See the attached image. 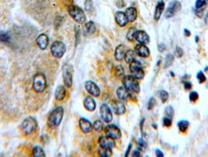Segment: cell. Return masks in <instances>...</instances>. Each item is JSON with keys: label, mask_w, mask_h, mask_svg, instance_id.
I'll return each mask as SVG.
<instances>
[{"label": "cell", "mask_w": 208, "mask_h": 157, "mask_svg": "<svg viewBox=\"0 0 208 157\" xmlns=\"http://www.w3.org/2000/svg\"><path fill=\"white\" fill-rule=\"evenodd\" d=\"M138 144H139V146H142V148H143V149H145L146 148V146H147V144H146V142L145 141H143L142 138H140V139H139L138 140Z\"/></svg>", "instance_id": "45"}, {"label": "cell", "mask_w": 208, "mask_h": 157, "mask_svg": "<svg viewBox=\"0 0 208 157\" xmlns=\"http://www.w3.org/2000/svg\"><path fill=\"white\" fill-rule=\"evenodd\" d=\"M98 143H99V146H102V148L109 149H112L113 148H115V146H116L115 140L110 138V137H108V136H101V137H99Z\"/></svg>", "instance_id": "13"}, {"label": "cell", "mask_w": 208, "mask_h": 157, "mask_svg": "<svg viewBox=\"0 0 208 157\" xmlns=\"http://www.w3.org/2000/svg\"><path fill=\"white\" fill-rule=\"evenodd\" d=\"M184 35L186 37H190L191 36V32L188 30V29H184Z\"/></svg>", "instance_id": "49"}, {"label": "cell", "mask_w": 208, "mask_h": 157, "mask_svg": "<svg viewBox=\"0 0 208 157\" xmlns=\"http://www.w3.org/2000/svg\"><path fill=\"white\" fill-rule=\"evenodd\" d=\"M125 14H126V17H127L128 21L133 22V21L136 20L137 16H138V13H137V10L134 7H129V8L126 9Z\"/></svg>", "instance_id": "23"}, {"label": "cell", "mask_w": 208, "mask_h": 157, "mask_svg": "<svg viewBox=\"0 0 208 157\" xmlns=\"http://www.w3.org/2000/svg\"><path fill=\"white\" fill-rule=\"evenodd\" d=\"M64 116V109L62 106H57L55 109H54L50 115L48 117L47 120V124L50 128H55L58 125H60L62 119Z\"/></svg>", "instance_id": "1"}, {"label": "cell", "mask_w": 208, "mask_h": 157, "mask_svg": "<svg viewBox=\"0 0 208 157\" xmlns=\"http://www.w3.org/2000/svg\"><path fill=\"white\" fill-rule=\"evenodd\" d=\"M63 78L65 85L67 87H71L72 85V72H71V67L69 65H66L63 67Z\"/></svg>", "instance_id": "9"}, {"label": "cell", "mask_w": 208, "mask_h": 157, "mask_svg": "<svg viewBox=\"0 0 208 157\" xmlns=\"http://www.w3.org/2000/svg\"><path fill=\"white\" fill-rule=\"evenodd\" d=\"M84 107L90 112L95 111L96 108V103L95 99H93L92 96H86L85 99H84Z\"/></svg>", "instance_id": "19"}, {"label": "cell", "mask_w": 208, "mask_h": 157, "mask_svg": "<svg viewBox=\"0 0 208 157\" xmlns=\"http://www.w3.org/2000/svg\"><path fill=\"white\" fill-rule=\"evenodd\" d=\"M159 96H160V99H161V101L163 102V103H165V102H167V100L169 99V94H168V92H166L164 90L160 91Z\"/></svg>", "instance_id": "37"}, {"label": "cell", "mask_w": 208, "mask_h": 157, "mask_svg": "<svg viewBox=\"0 0 208 157\" xmlns=\"http://www.w3.org/2000/svg\"><path fill=\"white\" fill-rule=\"evenodd\" d=\"M196 42H199V37H197V36L196 37Z\"/></svg>", "instance_id": "52"}, {"label": "cell", "mask_w": 208, "mask_h": 157, "mask_svg": "<svg viewBox=\"0 0 208 157\" xmlns=\"http://www.w3.org/2000/svg\"><path fill=\"white\" fill-rule=\"evenodd\" d=\"M199 97H200V96H199V94H197V92H191L190 93V95H189V99H190V101L191 102H196V101H197V99H199Z\"/></svg>", "instance_id": "38"}, {"label": "cell", "mask_w": 208, "mask_h": 157, "mask_svg": "<svg viewBox=\"0 0 208 157\" xmlns=\"http://www.w3.org/2000/svg\"><path fill=\"white\" fill-rule=\"evenodd\" d=\"M131 146H132V145H131V144H129V145H128V149H127V150H126V153H125V156H128V153H129V151H130V149H131Z\"/></svg>", "instance_id": "50"}, {"label": "cell", "mask_w": 208, "mask_h": 157, "mask_svg": "<svg viewBox=\"0 0 208 157\" xmlns=\"http://www.w3.org/2000/svg\"><path fill=\"white\" fill-rule=\"evenodd\" d=\"M37 128V121L33 117H27L21 124V130L25 135H30Z\"/></svg>", "instance_id": "4"}, {"label": "cell", "mask_w": 208, "mask_h": 157, "mask_svg": "<svg viewBox=\"0 0 208 157\" xmlns=\"http://www.w3.org/2000/svg\"><path fill=\"white\" fill-rule=\"evenodd\" d=\"M93 128L96 130V131H101L103 129V122L101 120H96L95 122H93Z\"/></svg>", "instance_id": "33"}, {"label": "cell", "mask_w": 208, "mask_h": 157, "mask_svg": "<svg viewBox=\"0 0 208 157\" xmlns=\"http://www.w3.org/2000/svg\"><path fill=\"white\" fill-rule=\"evenodd\" d=\"M96 24L93 23V21H89L85 24V26H84L83 29V34L84 36H92L93 33L96 32Z\"/></svg>", "instance_id": "20"}, {"label": "cell", "mask_w": 208, "mask_h": 157, "mask_svg": "<svg viewBox=\"0 0 208 157\" xmlns=\"http://www.w3.org/2000/svg\"><path fill=\"white\" fill-rule=\"evenodd\" d=\"M171 74H172V77H175V73H173L172 71L171 72Z\"/></svg>", "instance_id": "53"}, {"label": "cell", "mask_w": 208, "mask_h": 157, "mask_svg": "<svg viewBox=\"0 0 208 157\" xmlns=\"http://www.w3.org/2000/svg\"><path fill=\"white\" fill-rule=\"evenodd\" d=\"M105 134L106 136L110 137V138L117 140L120 139L121 137V131L120 130L118 126L114 125V124H109L105 127Z\"/></svg>", "instance_id": "8"}, {"label": "cell", "mask_w": 208, "mask_h": 157, "mask_svg": "<svg viewBox=\"0 0 208 157\" xmlns=\"http://www.w3.org/2000/svg\"><path fill=\"white\" fill-rule=\"evenodd\" d=\"M122 82H123V86L129 92L135 93V94H139L140 93L141 91L140 85H139L137 79L133 75H125L123 77Z\"/></svg>", "instance_id": "3"}, {"label": "cell", "mask_w": 208, "mask_h": 157, "mask_svg": "<svg viewBox=\"0 0 208 157\" xmlns=\"http://www.w3.org/2000/svg\"><path fill=\"white\" fill-rule=\"evenodd\" d=\"M158 50H159L160 52H163L166 50V46L165 45H163V43H160L159 46H158Z\"/></svg>", "instance_id": "47"}, {"label": "cell", "mask_w": 208, "mask_h": 157, "mask_svg": "<svg viewBox=\"0 0 208 157\" xmlns=\"http://www.w3.org/2000/svg\"><path fill=\"white\" fill-rule=\"evenodd\" d=\"M129 94H130L129 91H128L124 86L118 87L117 90V96L118 97V99H121V101L129 99Z\"/></svg>", "instance_id": "22"}, {"label": "cell", "mask_w": 208, "mask_h": 157, "mask_svg": "<svg viewBox=\"0 0 208 157\" xmlns=\"http://www.w3.org/2000/svg\"><path fill=\"white\" fill-rule=\"evenodd\" d=\"M205 71H208V66L205 67Z\"/></svg>", "instance_id": "54"}, {"label": "cell", "mask_w": 208, "mask_h": 157, "mask_svg": "<svg viewBox=\"0 0 208 157\" xmlns=\"http://www.w3.org/2000/svg\"><path fill=\"white\" fill-rule=\"evenodd\" d=\"M164 7H165L164 1H159L157 3L156 7H155V12H154V19L155 20H159L160 19L161 14H163V11H164Z\"/></svg>", "instance_id": "25"}, {"label": "cell", "mask_w": 208, "mask_h": 157, "mask_svg": "<svg viewBox=\"0 0 208 157\" xmlns=\"http://www.w3.org/2000/svg\"><path fill=\"white\" fill-rule=\"evenodd\" d=\"M37 45L39 46V47L41 48V49H46L48 46V37L46 35V34H41L38 38H37Z\"/></svg>", "instance_id": "21"}, {"label": "cell", "mask_w": 208, "mask_h": 157, "mask_svg": "<svg viewBox=\"0 0 208 157\" xmlns=\"http://www.w3.org/2000/svg\"><path fill=\"white\" fill-rule=\"evenodd\" d=\"M123 73H124V71H123V68L121 66H118L117 68H116V74L118 76H122Z\"/></svg>", "instance_id": "43"}, {"label": "cell", "mask_w": 208, "mask_h": 157, "mask_svg": "<svg viewBox=\"0 0 208 157\" xmlns=\"http://www.w3.org/2000/svg\"><path fill=\"white\" fill-rule=\"evenodd\" d=\"M136 33H137V30H136L135 28H130L129 30H128L127 34H126V38H127V40L129 41V42H133V41H135Z\"/></svg>", "instance_id": "32"}, {"label": "cell", "mask_w": 208, "mask_h": 157, "mask_svg": "<svg viewBox=\"0 0 208 157\" xmlns=\"http://www.w3.org/2000/svg\"><path fill=\"white\" fill-rule=\"evenodd\" d=\"M173 61H175V56L172 55V54H167V56L165 58V64H164V68H167L171 67L172 64H173Z\"/></svg>", "instance_id": "31"}, {"label": "cell", "mask_w": 208, "mask_h": 157, "mask_svg": "<svg viewBox=\"0 0 208 157\" xmlns=\"http://www.w3.org/2000/svg\"><path fill=\"white\" fill-rule=\"evenodd\" d=\"M129 65H130V71L136 79H143L145 77V71H143L141 64L138 61H133Z\"/></svg>", "instance_id": "7"}, {"label": "cell", "mask_w": 208, "mask_h": 157, "mask_svg": "<svg viewBox=\"0 0 208 157\" xmlns=\"http://www.w3.org/2000/svg\"><path fill=\"white\" fill-rule=\"evenodd\" d=\"M165 115H166V117H169V118H171V119H172L173 115H175V110H173V108L171 105L167 106L165 108Z\"/></svg>", "instance_id": "36"}, {"label": "cell", "mask_w": 208, "mask_h": 157, "mask_svg": "<svg viewBox=\"0 0 208 157\" xmlns=\"http://www.w3.org/2000/svg\"><path fill=\"white\" fill-rule=\"evenodd\" d=\"M46 88V76L42 73H38L33 78V89L37 93H43Z\"/></svg>", "instance_id": "5"}, {"label": "cell", "mask_w": 208, "mask_h": 157, "mask_svg": "<svg viewBox=\"0 0 208 157\" xmlns=\"http://www.w3.org/2000/svg\"><path fill=\"white\" fill-rule=\"evenodd\" d=\"M197 81H199L200 84H202V83H204L206 81V76L204 74V72L203 71H200L199 72L197 73Z\"/></svg>", "instance_id": "34"}, {"label": "cell", "mask_w": 208, "mask_h": 157, "mask_svg": "<svg viewBox=\"0 0 208 157\" xmlns=\"http://www.w3.org/2000/svg\"><path fill=\"white\" fill-rule=\"evenodd\" d=\"M135 57H136V53L135 50H132L129 49L125 52V55H124V60L127 64H130L133 61H135Z\"/></svg>", "instance_id": "27"}, {"label": "cell", "mask_w": 208, "mask_h": 157, "mask_svg": "<svg viewBox=\"0 0 208 157\" xmlns=\"http://www.w3.org/2000/svg\"><path fill=\"white\" fill-rule=\"evenodd\" d=\"M132 156H141V151L139 150H134L132 153Z\"/></svg>", "instance_id": "48"}, {"label": "cell", "mask_w": 208, "mask_h": 157, "mask_svg": "<svg viewBox=\"0 0 208 157\" xmlns=\"http://www.w3.org/2000/svg\"><path fill=\"white\" fill-rule=\"evenodd\" d=\"M51 53L54 57L56 58H62L64 54L66 53V46L60 41H56L52 43L51 46Z\"/></svg>", "instance_id": "6"}, {"label": "cell", "mask_w": 208, "mask_h": 157, "mask_svg": "<svg viewBox=\"0 0 208 157\" xmlns=\"http://www.w3.org/2000/svg\"><path fill=\"white\" fill-rule=\"evenodd\" d=\"M135 40L139 43H143V45H147V43L150 42V36L145 31H137L136 36H135Z\"/></svg>", "instance_id": "16"}, {"label": "cell", "mask_w": 208, "mask_h": 157, "mask_svg": "<svg viewBox=\"0 0 208 157\" xmlns=\"http://www.w3.org/2000/svg\"><path fill=\"white\" fill-rule=\"evenodd\" d=\"M206 1H208V0H206Z\"/></svg>", "instance_id": "55"}, {"label": "cell", "mask_w": 208, "mask_h": 157, "mask_svg": "<svg viewBox=\"0 0 208 157\" xmlns=\"http://www.w3.org/2000/svg\"><path fill=\"white\" fill-rule=\"evenodd\" d=\"M79 126H80V129L83 133H90L93 130V124L90 121H88L85 118H81L79 120Z\"/></svg>", "instance_id": "15"}, {"label": "cell", "mask_w": 208, "mask_h": 157, "mask_svg": "<svg viewBox=\"0 0 208 157\" xmlns=\"http://www.w3.org/2000/svg\"><path fill=\"white\" fill-rule=\"evenodd\" d=\"M177 127H178V129H179L180 132H182V133H185V132L187 131V129H188V127H189V121H185V120L179 121L177 122Z\"/></svg>", "instance_id": "28"}, {"label": "cell", "mask_w": 208, "mask_h": 157, "mask_svg": "<svg viewBox=\"0 0 208 157\" xmlns=\"http://www.w3.org/2000/svg\"><path fill=\"white\" fill-rule=\"evenodd\" d=\"M100 116L105 122H111L113 120V114L111 109L107 104H102L100 107Z\"/></svg>", "instance_id": "12"}, {"label": "cell", "mask_w": 208, "mask_h": 157, "mask_svg": "<svg viewBox=\"0 0 208 157\" xmlns=\"http://www.w3.org/2000/svg\"><path fill=\"white\" fill-rule=\"evenodd\" d=\"M85 88L87 92L93 96H100V89L93 81L89 80L85 83Z\"/></svg>", "instance_id": "11"}, {"label": "cell", "mask_w": 208, "mask_h": 157, "mask_svg": "<svg viewBox=\"0 0 208 157\" xmlns=\"http://www.w3.org/2000/svg\"><path fill=\"white\" fill-rule=\"evenodd\" d=\"M0 42H10V37L6 33H0Z\"/></svg>", "instance_id": "39"}, {"label": "cell", "mask_w": 208, "mask_h": 157, "mask_svg": "<svg viewBox=\"0 0 208 157\" xmlns=\"http://www.w3.org/2000/svg\"><path fill=\"white\" fill-rule=\"evenodd\" d=\"M113 109H114V112L116 113L117 115L121 116V115H123L125 113V106L124 104L122 103L121 100H116L113 102Z\"/></svg>", "instance_id": "18"}, {"label": "cell", "mask_w": 208, "mask_h": 157, "mask_svg": "<svg viewBox=\"0 0 208 157\" xmlns=\"http://www.w3.org/2000/svg\"><path fill=\"white\" fill-rule=\"evenodd\" d=\"M155 105V99L154 97H151V99L148 100V103H147V109L148 110H151L153 107Z\"/></svg>", "instance_id": "42"}, {"label": "cell", "mask_w": 208, "mask_h": 157, "mask_svg": "<svg viewBox=\"0 0 208 157\" xmlns=\"http://www.w3.org/2000/svg\"><path fill=\"white\" fill-rule=\"evenodd\" d=\"M68 12L71 14V17L78 23H84L86 22V16L84 14L83 10L80 9L75 5H69L68 7Z\"/></svg>", "instance_id": "2"}, {"label": "cell", "mask_w": 208, "mask_h": 157, "mask_svg": "<svg viewBox=\"0 0 208 157\" xmlns=\"http://www.w3.org/2000/svg\"><path fill=\"white\" fill-rule=\"evenodd\" d=\"M32 155L34 157H43V156H46V153H44V150L41 148V146H37L33 149Z\"/></svg>", "instance_id": "29"}, {"label": "cell", "mask_w": 208, "mask_h": 157, "mask_svg": "<svg viewBox=\"0 0 208 157\" xmlns=\"http://www.w3.org/2000/svg\"><path fill=\"white\" fill-rule=\"evenodd\" d=\"M152 126L154 127V128H157V124H152Z\"/></svg>", "instance_id": "51"}, {"label": "cell", "mask_w": 208, "mask_h": 157, "mask_svg": "<svg viewBox=\"0 0 208 157\" xmlns=\"http://www.w3.org/2000/svg\"><path fill=\"white\" fill-rule=\"evenodd\" d=\"M67 91L63 86H59L55 91V99L57 100H63L66 97Z\"/></svg>", "instance_id": "26"}, {"label": "cell", "mask_w": 208, "mask_h": 157, "mask_svg": "<svg viewBox=\"0 0 208 157\" xmlns=\"http://www.w3.org/2000/svg\"><path fill=\"white\" fill-rule=\"evenodd\" d=\"M163 124H164L166 127H170L172 126V119L169 117H164L163 118Z\"/></svg>", "instance_id": "41"}, {"label": "cell", "mask_w": 208, "mask_h": 157, "mask_svg": "<svg viewBox=\"0 0 208 157\" xmlns=\"http://www.w3.org/2000/svg\"><path fill=\"white\" fill-rule=\"evenodd\" d=\"M135 53L138 56H140L142 58H147L150 56V51L147 46L143 45V43H139V45H137L135 47Z\"/></svg>", "instance_id": "14"}, {"label": "cell", "mask_w": 208, "mask_h": 157, "mask_svg": "<svg viewBox=\"0 0 208 157\" xmlns=\"http://www.w3.org/2000/svg\"><path fill=\"white\" fill-rule=\"evenodd\" d=\"M125 55V48L123 45H120L115 50V58L117 61H122Z\"/></svg>", "instance_id": "24"}, {"label": "cell", "mask_w": 208, "mask_h": 157, "mask_svg": "<svg viewBox=\"0 0 208 157\" xmlns=\"http://www.w3.org/2000/svg\"><path fill=\"white\" fill-rule=\"evenodd\" d=\"M115 18H116V22L120 25L121 27H124L126 24L128 23V19L125 13L122 12H117L115 14Z\"/></svg>", "instance_id": "17"}, {"label": "cell", "mask_w": 208, "mask_h": 157, "mask_svg": "<svg viewBox=\"0 0 208 157\" xmlns=\"http://www.w3.org/2000/svg\"><path fill=\"white\" fill-rule=\"evenodd\" d=\"M155 153H156L157 157H164V153H163V151H161L160 149H155Z\"/></svg>", "instance_id": "46"}, {"label": "cell", "mask_w": 208, "mask_h": 157, "mask_svg": "<svg viewBox=\"0 0 208 157\" xmlns=\"http://www.w3.org/2000/svg\"><path fill=\"white\" fill-rule=\"evenodd\" d=\"M98 153H99L101 157H110L112 156V149H105V148L100 146V148L98 149Z\"/></svg>", "instance_id": "30"}, {"label": "cell", "mask_w": 208, "mask_h": 157, "mask_svg": "<svg viewBox=\"0 0 208 157\" xmlns=\"http://www.w3.org/2000/svg\"><path fill=\"white\" fill-rule=\"evenodd\" d=\"M192 83L191 82H189V81H186V82H184V89L185 90H191L192 89Z\"/></svg>", "instance_id": "44"}, {"label": "cell", "mask_w": 208, "mask_h": 157, "mask_svg": "<svg viewBox=\"0 0 208 157\" xmlns=\"http://www.w3.org/2000/svg\"><path fill=\"white\" fill-rule=\"evenodd\" d=\"M206 0H197L196 1V10H203L206 6Z\"/></svg>", "instance_id": "35"}, {"label": "cell", "mask_w": 208, "mask_h": 157, "mask_svg": "<svg viewBox=\"0 0 208 157\" xmlns=\"http://www.w3.org/2000/svg\"><path fill=\"white\" fill-rule=\"evenodd\" d=\"M180 10H181V3L179 1H172V2L170 3L169 8L167 9L165 17L167 18L172 17L175 16L177 12H179Z\"/></svg>", "instance_id": "10"}, {"label": "cell", "mask_w": 208, "mask_h": 157, "mask_svg": "<svg viewBox=\"0 0 208 157\" xmlns=\"http://www.w3.org/2000/svg\"><path fill=\"white\" fill-rule=\"evenodd\" d=\"M183 49L182 48L180 47V46H176L175 47V57H177V58H181L182 56H183Z\"/></svg>", "instance_id": "40"}]
</instances>
